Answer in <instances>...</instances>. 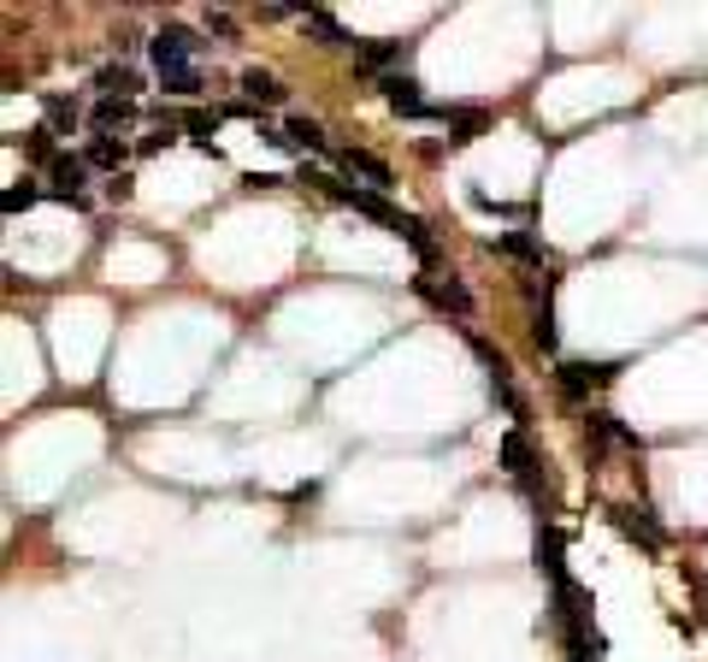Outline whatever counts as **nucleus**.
Returning a JSON list of instances; mask_svg holds the SVG:
<instances>
[{"label":"nucleus","instance_id":"f257e3e1","mask_svg":"<svg viewBox=\"0 0 708 662\" xmlns=\"http://www.w3.org/2000/svg\"><path fill=\"white\" fill-rule=\"evenodd\" d=\"M378 95H384V107H390L395 118H437V125H443V107H431V101L420 95V77H413V72L378 77Z\"/></svg>","mask_w":708,"mask_h":662},{"label":"nucleus","instance_id":"f03ea898","mask_svg":"<svg viewBox=\"0 0 708 662\" xmlns=\"http://www.w3.org/2000/svg\"><path fill=\"white\" fill-rule=\"evenodd\" d=\"M196 54H207V42L196 36L189 24H166L160 36L148 42V60H154V72H171V65H196Z\"/></svg>","mask_w":708,"mask_h":662},{"label":"nucleus","instance_id":"7ed1b4c3","mask_svg":"<svg viewBox=\"0 0 708 662\" xmlns=\"http://www.w3.org/2000/svg\"><path fill=\"white\" fill-rule=\"evenodd\" d=\"M83 183H89V160L83 155H60L47 160V196L54 201H72V208H89V196H83Z\"/></svg>","mask_w":708,"mask_h":662},{"label":"nucleus","instance_id":"20e7f679","mask_svg":"<svg viewBox=\"0 0 708 662\" xmlns=\"http://www.w3.org/2000/svg\"><path fill=\"white\" fill-rule=\"evenodd\" d=\"M413 291H420L431 308H443V314H455V319H473V291H466V279H437V273H420L413 279Z\"/></svg>","mask_w":708,"mask_h":662},{"label":"nucleus","instance_id":"39448f33","mask_svg":"<svg viewBox=\"0 0 708 662\" xmlns=\"http://www.w3.org/2000/svg\"><path fill=\"white\" fill-rule=\"evenodd\" d=\"M609 521H614L620 533L632 538L637 550H649V556H662V550H667V533L655 526V515H649V508H637V503H614V508H609Z\"/></svg>","mask_w":708,"mask_h":662},{"label":"nucleus","instance_id":"423d86ee","mask_svg":"<svg viewBox=\"0 0 708 662\" xmlns=\"http://www.w3.org/2000/svg\"><path fill=\"white\" fill-rule=\"evenodd\" d=\"M609 379H614V361H561L556 367V385H561L567 402H584L596 385H609Z\"/></svg>","mask_w":708,"mask_h":662},{"label":"nucleus","instance_id":"0eeeda50","mask_svg":"<svg viewBox=\"0 0 708 662\" xmlns=\"http://www.w3.org/2000/svg\"><path fill=\"white\" fill-rule=\"evenodd\" d=\"M503 467H508V480L526 491V497H538V455H531V438L526 432H508L503 438Z\"/></svg>","mask_w":708,"mask_h":662},{"label":"nucleus","instance_id":"6e6552de","mask_svg":"<svg viewBox=\"0 0 708 662\" xmlns=\"http://www.w3.org/2000/svg\"><path fill=\"white\" fill-rule=\"evenodd\" d=\"M337 166H342V172H349V178H367V190H378V196H384L390 183H395L390 160H378L372 148H342V155H337Z\"/></svg>","mask_w":708,"mask_h":662},{"label":"nucleus","instance_id":"1a4fd4ad","mask_svg":"<svg viewBox=\"0 0 708 662\" xmlns=\"http://www.w3.org/2000/svg\"><path fill=\"white\" fill-rule=\"evenodd\" d=\"M266 143L289 148V155H325V130L314 125V118H284L278 130H266Z\"/></svg>","mask_w":708,"mask_h":662},{"label":"nucleus","instance_id":"9d476101","mask_svg":"<svg viewBox=\"0 0 708 662\" xmlns=\"http://www.w3.org/2000/svg\"><path fill=\"white\" fill-rule=\"evenodd\" d=\"M526 302H531V344H538L543 355H556V308H549V284L538 291V284H526Z\"/></svg>","mask_w":708,"mask_h":662},{"label":"nucleus","instance_id":"9b49d317","mask_svg":"<svg viewBox=\"0 0 708 662\" xmlns=\"http://www.w3.org/2000/svg\"><path fill=\"white\" fill-rule=\"evenodd\" d=\"M355 60L367 65V72H378V77H390V72H402V65H408V42H360Z\"/></svg>","mask_w":708,"mask_h":662},{"label":"nucleus","instance_id":"f8f14e48","mask_svg":"<svg viewBox=\"0 0 708 662\" xmlns=\"http://www.w3.org/2000/svg\"><path fill=\"white\" fill-rule=\"evenodd\" d=\"M125 125H136V101H95V107H89V130H95V137H118Z\"/></svg>","mask_w":708,"mask_h":662},{"label":"nucleus","instance_id":"ddd939ff","mask_svg":"<svg viewBox=\"0 0 708 662\" xmlns=\"http://www.w3.org/2000/svg\"><path fill=\"white\" fill-rule=\"evenodd\" d=\"M531 556H538V568L549 574V586L567 580V563H561V533L549 521H538V538H531Z\"/></svg>","mask_w":708,"mask_h":662},{"label":"nucleus","instance_id":"4468645a","mask_svg":"<svg viewBox=\"0 0 708 662\" xmlns=\"http://www.w3.org/2000/svg\"><path fill=\"white\" fill-rule=\"evenodd\" d=\"M443 125H448V143H473L490 130V113L485 107H443Z\"/></svg>","mask_w":708,"mask_h":662},{"label":"nucleus","instance_id":"2eb2a0df","mask_svg":"<svg viewBox=\"0 0 708 662\" xmlns=\"http://www.w3.org/2000/svg\"><path fill=\"white\" fill-rule=\"evenodd\" d=\"M42 118H47V130H54V137H72L77 125H89V118L77 113L72 95H42Z\"/></svg>","mask_w":708,"mask_h":662},{"label":"nucleus","instance_id":"dca6fc26","mask_svg":"<svg viewBox=\"0 0 708 662\" xmlns=\"http://www.w3.org/2000/svg\"><path fill=\"white\" fill-rule=\"evenodd\" d=\"M83 160H89V172L118 178V172H125V160H130V148H125V143H113V137H95L89 148H83Z\"/></svg>","mask_w":708,"mask_h":662},{"label":"nucleus","instance_id":"f3484780","mask_svg":"<svg viewBox=\"0 0 708 662\" xmlns=\"http://www.w3.org/2000/svg\"><path fill=\"white\" fill-rule=\"evenodd\" d=\"M496 249L514 254V261H526V266H543V261H549L543 237H531V231H503V237H496Z\"/></svg>","mask_w":708,"mask_h":662},{"label":"nucleus","instance_id":"a211bd4d","mask_svg":"<svg viewBox=\"0 0 708 662\" xmlns=\"http://www.w3.org/2000/svg\"><path fill=\"white\" fill-rule=\"evenodd\" d=\"M302 30H314V36H319L325 48H349V54L360 48V42L349 36V30H342V24L331 19V12H319V7H314V12H302Z\"/></svg>","mask_w":708,"mask_h":662},{"label":"nucleus","instance_id":"6ab92c4d","mask_svg":"<svg viewBox=\"0 0 708 662\" xmlns=\"http://www.w3.org/2000/svg\"><path fill=\"white\" fill-rule=\"evenodd\" d=\"M395 237H402V243L413 249V254H420V266H431V261H437V237H431V225H425V219H402V231H395Z\"/></svg>","mask_w":708,"mask_h":662},{"label":"nucleus","instance_id":"aec40b11","mask_svg":"<svg viewBox=\"0 0 708 662\" xmlns=\"http://www.w3.org/2000/svg\"><path fill=\"white\" fill-rule=\"evenodd\" d=\"M160 83H166V95H183V101H196L207 90L201 65H171V72H160Z\"/></svg>","mask_w":708,"mask_h":662},{"label":"nucleus","instance_id":"412c9836","mask_svg":"<svg viewBox=\"0 0 708 662\" xmlns=\"http://www.w3.org/2000/svg\"><path fill=\"white\" fill-rule=\"evenodd\" d=\"M236 83H243V95H249V101H284V83L272 77V72H261V65H249V72L236 77Z\"/></svg>","mask_w":708,"mask_h":662},{"label":"nucleus","instance_id":"4be33fe9","mask_svg":"<svg viewBox=\"0 0 708 662\" xmlns=\"http://www.w3.org/2000/svg\"><path fill=\"white\" fill-rule=\"evenodd\" d=\"M42 196H47L42 183H30V178H19V183H7V196H0V208H7V213H24V208H36Z\"/></svg>","mask_w":708,"mask_h":662},{"label":"nucleus","instance_id":"5701e85b","mask_svg":"<svg viewBox=\"0 0 708 662\" xmlns=\"http://www.w3.org/2000/svg\"><path fill=\"white\" fill-rule=\"evenodd\" d=\"M178 143V125H160V130H148L142 143H136V155H160V148Z\"/></svg>","mask_w":708,"mask_h":662},{"label":"nucleus","instance_id":"b1692460","mask_svg":"<svg viewBox=\"0 0 708 662\" xmlns=\"http://www.w3.org/2000/svg\"><path fill=\"white\" fill-rule=\"evenodd\" d=\"M207 30L224 36V42H236V19H231V12H207Z\"/></svg>","mask_w":708,"mask_h":662},{"label":"nucleus","instance_id":"393cba45","mask_svg":"<svg viewBox=\"0 0 708 662\" xmlns=\"http://www.w3.org/2000/svg\"><path fill=\"white\" fill-rule=\"evenodd\" d=\"M130 190H136V183H130V172L107 178V201H130Z\"/></svg>","mask_w":708,"mask_h":662}]
</instances>
